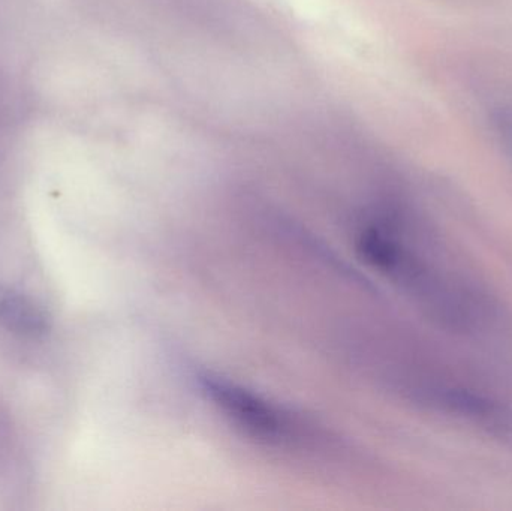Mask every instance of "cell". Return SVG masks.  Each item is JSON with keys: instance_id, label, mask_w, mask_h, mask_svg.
<instances>
[{"instance_id": "6da1fadb", "label": "cell", "mask_w": 512, "mask_h": 511, "mask_svg": "<svg viewBox=\"0 0 512 511\" xmlns=\"http://www.w3.org/2000/svg\"><path fill=\"white\" fill-rule=\"evenodd\" d=\"M445 405L454 413L484 426L492 434L512 441V414L498 404H493L489 399L481 398L474 393L448 392L445 396Z\"/></svg>"}, {"instance_id": "7a4b0ae2", "label": "cell", "mask_w": 512, "mask_h": 511, "mask_svg": "<svg viewBox=\"0 0 512 511\" xmlns=\"http://www.w3.org/2000/svg\"><path fill=\"white\" fill-rule=\"evenodd\" d=\"M0 324L9 332L26 336L44 335L50 327V318L44 309L23 294L9 290L0 303Z\"/></svg>"}, {"instance_id": "3957f363", "label": "cell", "mask_w": 512, "mask_h": 511, "mask_svg": "<svg viewBox=\"0 0 512 511\" xmlns=\"http://www.w3.org/2000/svg\"><path fill=\"white\" fill-rule=\"evenodd\" d=\"M8 293H9L8 288L2 287V285H0V303L3 302V299H5L6 294H8Z\"/></svg>"}]
</instances>
